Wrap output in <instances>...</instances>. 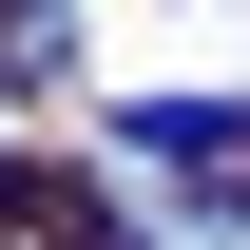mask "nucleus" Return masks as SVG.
I'll list each match as a JSON object with an SVG mask.
<instances>
[{
  "label": "nucleus",
  "instance_id": "1",
  "mask_svg": "<svg viewBox=\"0 0 250 250\" xmlns=\"http://www.w3.org/2000/svg\"><path fill=\"white\" fill-rule=\"evenodd\" d=\"M116 154H173V173L231 212V173H250V96H116Z\"/></svg>",
  "mask_w": 250,
  "mask_h": 250
},
{
  "label": "nucleus",
  "instance_id": "2",
  "mask_svg": "<svg viewBox=\"0 0 250 250\" xmlns=\"http://www.w3.org/2000/svg\"><path fill=\"white\" fill-rule=\"evenodd\" d=\"M58 39H77V0H0V77H39Z\"/></svg>",
  "mask_w": 250,
  "mask_h": 250
}]
</instances>
